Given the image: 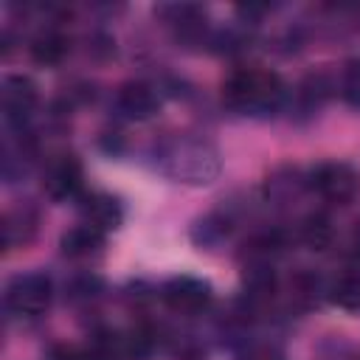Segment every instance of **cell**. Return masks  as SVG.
I'll return each mask as SVG.
<instances>
[{"label": "cell", "instance_id": "obj_1", "mask_svg": "<svg viewBox=\"0 0 360 360\" xmlns=\"http://www.w3.org/2000/svg\"><path fill=\"white\" fill-rule=\"evenodd\" d=\"M222 98L228 107L242 112H267L281 104L284 84L273 70L242 68V70H233L222 84Z\"/></svg>", "mask_w": 360, "mask_h": 360}, {"label": "cell", "instance_id": "obj_2", "mask_svg": "<svg viewBox=\"0 0 360 360\" xmlns=\"http://www.w3.org/2000/svg\"><path fill=\"white\" fill-rule=\"evenodd\" d=\"M160 166L183 183H211L219 174V152L205 141H174L160 152Z\"/></svg>", "mask_w": 360, "mask_h": 360}, {"label": "cell", "instance_id": "obj_3", "mask_svg": "<svg viewBox=\"0 0 360 360\" xmlns=\"http://www.w3.org/2000/svg\"><path fill=\"white\" fill-rule=\"evenodd\" d=\"M51 298H53V287H51V278L42 273L17 276L6 290V307L14 315H28V318L45 312Z\"/></svg>", "mask_w": 360, "mask_h": 360}, {"label": "cell", "instance_id": "obj_4", "mask_svg": "<svg viewBox=\"0 0 360 360\" xmlns=\"http://www.w3.org/2000/svg\"><path fill=\"white\" fill-rule=\"evenodd\" d=\"M312 188L326 200V202H335V205H346L354 200L357 188H360V177L357 172L343 163V160H329V163H321L315 172H312Z\"/></svg>", "mask_w": 360, "mask_h": 360}, {"label": "cell", "instance_id": "obj_5", "mask_svg": "<svg viewBox=\"0 0 360 360\" xmlns=\"http://www.w3.org/2000/svg\"><path fill=\"white\" fill-rule=\"evenodd\" d=\"M163 301L174 312L194 315L211 304V287L194 276H174L163 284Z\"/></svg>", "mask_w": 360, "mask_h": 360}, {"label": "cell", "instance_id": "obj_6", "mask_svg": "<svg viewBox=\"0 0 360 360\" xmlns=\"http://www.w3.org/2000/svg\"><path fill=\"white\" fill-rule=\"evenodd\" d=\"M0 101H3L6 118L14 121V124H22V121L31 115V110L37 107V84H34L28 76L11 73V76L3 79Z\"/></svg>", "mask_w": 360, "mask_h": 360}, {"label": "cell", "instance_id": "obj_7", "mask_svg": "<svg viewBox=\"0 0 360 360\" xmlns=\"http://www.w3.org/2000/svg\"><path fill=\"white\" fill-rule=\"evenodd\" d=\"M115 104H118V110H121L127 118L143 121V118H149V115L158 112L160 96H158V90H155L149 82H141V79H138V82L121 84V90H118V96H115Z\"/></svg>", "mask_w": 360, "mask_h": 360}, {"label": "cell", "instance_id": "obj_8", "mask_svg": "<svg viewBox=\"0 0 360 360\" xmlns=\"http://www.w3.org/2000/svg\"><path fill=\"white\" fill-rule=\"evenodd\" d=\"M82 188V163L73 155H59L45 172V191L53 200H68Z\"/></svg>", "mask_w": 360, "mask_h": 360}, {"label": "cell", "instance_id": "obj_9", "mask_svg": "<svg viewBox=\"0 0 360 360\" xmlns=\"http://www.w3.org/2000/svg\"><path fill=\"white\" fill-rule=\"evenodd\" d=\"M276 292V273L270 270L267 262H253L248 270H245V304L250 307H262L273 298Z\"/></svg>", "mask_w": 360, "mask_h": 360}, {"label": "cell", "instance_id": "obj_10", "mask_svg": "<svg viewBox=\"0 0 360 360\" xmlns=\"http://www.w3.org/2000/svg\"><path fill=\"white\" fill-rule=\"evenodd\" d=\"M84 214H87V225L98 228L101 233L118 228L121 219H124L121 202L115 197H110V194H90L87 202H84Z\"/></svg>", "mask_w": 360, "mask_h": 360}, {"label": "cell", "instance_id": "obj_11", "mask_svg": "<svg viewBox=\"0 0 360 360\" xmlns=\"http://www.w3.org/2000/svg\"><path fill=\"white\" fill-rule=\"evenodd\" d=\"M160 14L166 17V22L186 39L191 37H200L202 28H205V11L200 6H191V3H177V6H163Z\"/></svg>", "mask_w": 360, "mask_h": 360}, {"label": "cell", "instance_id": "obj_12", "mask_svg": "<svg viewBox=\"0 0 360 360\" xmlns=\"http://www.w3.org/2000/svg\"><path fill=\"white\" fill-rule=\"evenodd\" d=\"M101 242H104V233H101L98 228L82 222V225L70 228V231L62 236L59 248H62V253H65L68 259H84V256H93V253L101 248Z\"/></svg>", "mask_w": 360, "mask_h": 360}, {"label": "cell", "instance_id": "obj_13", "mask_svg": "<svg viewBox=\"0 0 360 360\" xmlns=\"http://www.w3.org/2000/svg\"><path fill=\"white\" fill-rule=\"evenodd\" d=\"M68 37H62L59 31H42L31 42V56L39 65H59L68 56Z\"/></svg>", "mask_w": 360, "mask_h": 360}, {"label": "cell", "instance_id": "obj_14", "mask_svg": "<svg viewBox=\"0 0 360 360\" xmlns=\"http://www.w3.org/2000/svg\"><path fill=\"white\" fill-rule=\"evenodd\" d=\"M335 239V228L326 214H309L301 222V242L312 250H326Z\"/></svg>", "mask_w": 360, "mask_h": 360}, {"label": "cell", "instance_id": "obj_15", "mask_svg": "<svg viewBox=\"0 0 360 360\" xmlns=\"http://www.w3.org/2000/svg\"><path fill=\"white\" fill-rule=\"evenodd\" d=\"M332 301L343 309H360V273L340 276L332 284Z\"/></svg>", "mask_w": 360, "mask_h": 360}, {"label": "cell", "instance_id": "obj_16", "mask_svg": "<svg viewBox=\"0 0 360 360\" xmlns=\"http://www.w3.org/2000/svg\"><path fill=\"white\" fill-rule=\"evenodd\" d=\"M248 248H250V256L256 262H267L270 256H276V253H281L287 248V236L281 231H264V233L253 236Z\"/></svg>", "mask_w": 360, "mask_h": 360}, {"label": "cell", "instance_id": "obj_17", "mask_svg": "<svg viewBox=\"0 0 360 360\" xmlns=\"http://www.w3.org/2000/svg\"><path fill=\"white\" fill-rule=\"evenodd\" d=\"M343 98L352 107H360V59L349 62L343 70Z\"/></svg>", "mask_w": 360, "mask_h": 360}, {"label": "cell", "instance_id": "obj_18", "mask_svg": "<svg viewBox=\"0 0 360 360\" xmlns=\"http://www.w3.org/2000/svg\"><path fill=\"white\" fill-rule=\"evenodd\" d=\"M239 360H284V357L270 346H250L248 352L239 354Z\"/></svg>", "mask_w": 360, "mask_h": 360}, {"label": "cell", "instance_id": "obj_19", "mask_svg": "<svg viewBox=\"0 0 360 360\" xmlns=\"http://www.w3.org/2000/svg\"><path fill=\"white\" fill-rule=\"evenodd\" d=\"M96 292H98V278L93 276H84L73 284V298H93Z\"/></svg>", "mask_w": 360, "mask_h": 360}, {"label": "cell", "instance_id": "obj_20", "mask_svg": "<svg viewBox=\"0 0 360 360\" xmlns=\"http://www.w3.org/2000/svg\"><path fill=\"white\" fill-rule=\"evenodd\" d=\"M48 360H90L87 354H82L79 349H73V346H59V349H53L51 352V357Z\"/></svg>", "mask_w": 360, "mask_h": 360}, {"label": "cell", "instance_id": "obj_21", "mask_svg": "<svg viewBox=\"0 0 360 360\" xmlns=\"http://www.w3.org/2000/svg\"><path fill=\"white\" fill-rule=\"evenodd\" d=\"M352 245H354V250L360 253V222H357V228H354V233H352Z\"/></svg>", "mask_w": 360, "mask_h": 360}]
</instances>
